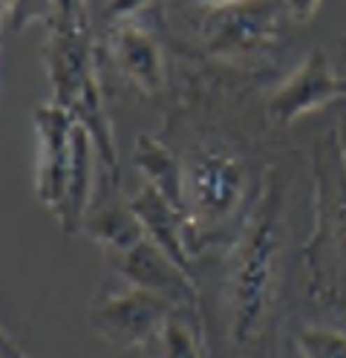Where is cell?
<instances>
[{
  "label": "cell",
  "mask_w": 346,
  "mask_h": 358,
  "mask_svg": "<svg viewBox=\"0 0 346 358\" xmlns=\"http://www.w3.org/2000/svg\"><path fill=\"white\" fill-rule=\"evenodd\" d=\"M283 185L271 176L251 211L231 266V341L248 344L260 332L280 278L283 255Z\"/></svg>",
  "instance_id": "1"
},
{
  "label": "cell",
  "mask_w": 346,
  "mask_h": 358,
  "mask_svg": "<svg viewBox=\"0 0 346 358\" xmlns=\"http://www.w3.org/2000/svg\"><path fill=\"white\" fill-rule=\"evenodd\" d=\"M176 309L173 301L156 295L136 283L107 286L89 309V324L104 341L115 347H142L150 338H159L165 318Z\"/></svg>",
  "instance_id": "2"
},
{
  "label": "cell",
  "mask_w": 346,
  "mask_h": 358,
  "mask_svg": "<svg viewBox=\"0 0 346 358\" xmlns=\"http://www.w3.org/2000/svg\"><path fill=\"white\" fill-rule=\"evenodd\" d=\"M46 20H50L46 70H50L55 101L69 107L81 81L96 70L87 0H52V15Z\"/></svg>",
  "instance_id": "3"
},
{
  "label": "cell",
  "mask_w": 346,
  "mask_h": 358,
  "mask_svg": "<svg viewBox=\"0 0 346 358\" xmlns=\"http://www.w3.org/2000/svg\"><path fill=\"white\" fill-rule=\"evenodd\" d=\"M245 188V165L228 150H205L185 171L188 214L199 222H222L234 214Z\"/></svg>",
  "instance_id": "4"
},
{
  "label": "cell",
  "mask_w": 346,
  "mask_h": 358,
  "mask_svg": "<svg viewBox=\"0 0 346 358\" xmlns=\"http://www.w3.org/2000/svg\"><path fill=\"white\" fill-rule=\"evenodd\" d=\"M283 0H240V3L211 9L205 20V41L214 55L240 58L274 41Z\"/></svg>",
  "instance_id": "5"
},
{
  "label": "cell",
  "mask_w": 346,
  "mask_h": 358,
  "mask_svg": "<svg viewBox=\"0 0 346 358\" xmlns=\"http://www.w3.org/2000/svg\"><path fill=\"white\" fill-rule=\"evenodd\" d=\"M35 130H38V176H35V194L41 203L58 214L64 194H66V179L73 168V133H75V116L73 110L52 101L41 104L35 110Z\"/></svg>",
  "instance_id": "6"
},
{
  "label": "cell",
  "mask_w": 346,
  "mask_h": 358,
  "mask_svg": "<svg viewBox=\"0 0 346 358\" xmlns=\"http://www.w3.org/2000/svg\"><path fill=\"white\" fill-rule=\"evenodd\" d=\"M346 96V76H338L323 50H312L297 70L274 90L268 99V116L277 124H291L294 119L320 110Z\"/></svg>",
  "instance_id": "7"
},
{
  "label": "cell",
  "mask_w": 346,
  "mask_h": 358,
  "mask_svg": "<svg viewBox=\"0 0 346 358\" xmlns=\"http://www.w3.org/2000/svg\"><path fill=\"white\" fill-rule=\"evenodd\" d=\"M110 263L122 275V280L150 289L156 295H165L176 306H196V286L191 280V272H185L150 237L138 240L133 249L122 255H110Z\"/></svg>",
  "instance_id": "8"
},
{
  "label": "cell",
  "mask_w": 346,
  "mask_h": 358,
  "mask_svg": "<svg viewBox=\"0 0 346 358\" xmlns=\"http://www.w3.org/2000/svg\"><path fill=\"white\" fill-rule=\"evenodd\" d=\"M315 182H317V234H315V245L317 243H332V249L346 260V171L335 156H329L323 150V145H317L315 153Z\"/></svg>",
  "instance_id": "9"
},
{
  "label": "cell",
  "mask_w": 346,
  "mask_h": 358,
  "mask_svg": "<svg viewBox=\"0 0 346 358\" xmlns=\"http://www.w3.org/2000/svg\"><path fill=\"white\" fill-rule=\"evenodd\" d=\"M110 55L122 76L130 78V84H136L142 93H159L165 84V61L156 38L130 20L113 24Z\"/></svg>",
  "instance_id": "10"
},
{
  "label": "cell",
  "mask_w": 346,
  "mask_h": 358,
  "mask_svg": "<svg viewBox=\"0 0 346 358\" xmlns=\"http://www.w3.org/2000/svg\"><path fill=\"white\" fill-rule=\"evenodd\" d=\"M130 208L136 211V217L142 220V226L147 231V237L159 245L161 252H168L185 272H191V255H188V234L191 231V217H185L182 211H176L165 196H161L153 185H145L133 199Z\"/></svg>",
  "instance_id": "11"
},
{
  "label": "cell",
  "mask_w": 346,
  "mask_h": 358,
  "mask_svg": "<svg viewBox=\"0 0 346 358\" xmlns=\"http://www.w3.org/2000/svg\"><path fill=\"white\" fill-rule=\"evenodd\" d=\"M92 162H96V145H92L89 133L75 122V133H73V168H69L64 203H61V208L55 214L64 237H75V234L84 231L89 191H92Z\"/></svg>",
  "instance_id": "12"
},
{
  "label": "cell",
  "mask_w": 346,
  "mask_h": 358,
  "mask_svg": "<svg viewBox=\"0 0 346 358\" xmlns=\"http://www.w3.org/2000/svg\"><path fill=\"white\" fill-rule=\"evenodd\" d=\"M133 162L138 171H142V176L147 179V185H153L176 211L191 217L188 214V194H185V168L179 165V159L165 145L153 136H147V133H142V136H136Z\"/></svg>",
  "instance_id": "13"
},
{
  "label": "cell",
  "mask_w": 346,
  "mask_h": 358,
  "mask_svg": "<svg viewBox=\"0 0 346 358\" xmlns=\"http://www.w3.org/2000/svg\"><path fill=\"white\" fill-rule=\"evenodd\" d=\"M69 110H73L75 122L89 133L101 168H107V173L115 182V179H119V153H115V139H113V130H110V119H107V110H104V99H101V87H99L96 70L81 81Z\"/></svg>",
  "instance_id": "14"
},
{
  "label": "cell",
  "mask_w": 346,
  "mask_h": 358,
  "mask_svg": "<svg viewBox=\"0 0 346 358\" xmlns=\"http://www.w3.org/2000/svg\"><path fill=\"white\" fill-rule=\"evenodd\" d=\"M84 234L96 240L101 249L110 255H122L138 240H145L147 231L142 226V220L136 217V211L127 206H107V208H99L92 211L87 220H84Z\"/></svg>",
  "instance_id": "15"
},
{
  "label": "cell",
  "mask_w": 346,
  "mask_h": 358,
  "mask_svg": "<svg viewBox=\"0 0 346 358\" xmlns=\"http://www.w3.org/2000/svg\"><path fill=\"white\" fill-rule=\"evenodd\" d=\"M191 312H194V306H176L165 318V327L159 332V341H161V352L168 358H199V355H205V347H202V338L194 327Z\"/></svg>",
  "instance_id": "16"
},
{
  "label": "cell",
  "mask_w": 346,
  "mask_h": 358,
  "mask_svg": "<svg viewBox=\"0 0 346 358\" xmlns=\"http://www.w3.org/2000/svg\"><path fill=\"white\" fill-rule=\"evenodd\" d=\"M297 352L306 358H346V332L332 327H306L297 332Z\"/></svg>",
  "instance_id": "17"
},
{
  "label": "cell",
  "mask_w": 346,
  "mask_h": 358,
  "mask_svg": "<svg viewBox=\"0 0 346 358\" xmlns=\"http://www.w3.org/2000/svg\"><path fill=\"white\" fill-rule=\"evenodd\" d=\"M52 15V0H3V20H6V32H20L27 24L38 17H50Z\"/></svg>",
  "instance_id": "18"
},
{
  "label": "cell",
  "mask_w": 346,
  "mask_h": 358,
  "mask_svg": "<svg viewBox=\"0 0 346 358\" xmlns=\"http://www.w3.org/2000/svg\"><path fill=\"white\" fill-rule=\"evenodd\" d=\"M150 3V0H107V6H104V24H119V20H130L138 9H145Z\"/></svg>",
  "instance_id": "19"
},
{
  "label": "cell",
  "mask_w": 346,
  "mask_h": 358,
  "mask_svg": "<svg viewBox=\"0 0 346 358\" xmlns=\"http://www.w3.org/2000/svg\"><path fill=\"white\" fill-rule=\"evenodd\" d=\"M283 6L294 20H309L317 12L320 0H283Z\"/></svg>",
  "instance_id": "20"
},
{
  "label": "cell",
  "mask_w": 346,
  "mask_h": 358,
  "mask_svg": "<svg viewBox=\"0 0 346 358\" xmlns=\"http://www.w3.org/2000/svg\"><path fill=\"white\" fill-rule=\"evenodd\" d=\"M335 145H338V159L346 171V113H340L338 127H335Z\"/></svg>",
  "instance_id": "21"
},
{
  "label": "cell",
  "mask_w": 346,
  "mask_h": 358,
  "mask_svg": "<svg viewBox=\"0 0 346 358\" xmlns=\"http://www.w3.org/2000/svg\"><path fill=\"white\" fill-rule=\"evenodd\" d=\"M173 6H205V9H219V6H231L240 3V0H171Z\"/></svg>",
  "instance_id": "22"
},
{
  "label": "cell",
  "mask_w": 346,
  "mask_h": 358,
  "mask_svg": "<svg viewBox=\"0 0 346 358\" xmlns=\"http://www.w3.org/2000/svg\"><path fill=\"white\" fill-rule=\"evenodd\" d=\"M0 358H27V352H23L9 335V329H3V350H0Z\"/></svg>",
  "instance_id": "23"
}]
</instances>
